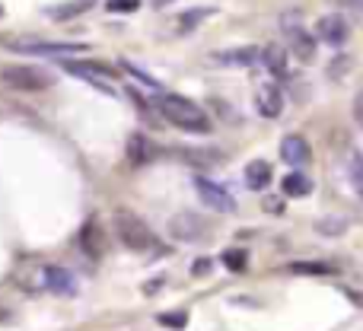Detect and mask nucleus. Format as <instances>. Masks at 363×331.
<instances>
[{
	"mask_svg": "<svg viewBox=\"0 0 363 331\" xmlns=\"http://www.w3.org/2000/svg\"><path fill=\"white\" fill-rule=\"evenodd\" d=\"M157 108L172 128H179V131H188V134H211L213 131V121H211V115L204 112V106L185 99V96H176V93L160 96Z\"/></svg>",
	"mask_w": 363,
	"mask_h": 331,
	"instance_id": "f257e3e1",
	"label": "nucleus"
},
{
	"mask_svg": "<svg viewBox=\"0 0 363 331\" xmlns=\"http://www.w3.org/2000/svg\"><path fill=\"white\" fill-rule=\"evenodd\" d=\"M112 223H115V236H118V242L125 245V249H131V252H153L160 245L157 236H153V230L138 217V213L115 211Z\"/></svg>",
	"mask_w": 363,
	"mask_h": 331,
	"instance_id": "f03ea898",
	"label": "nucleus"
},
{
	"mask_svg": "<svg viewBox=\"0 0 363 331\" xmlns=\"http://www.w3.org/2000/svg\"><path fill=\"white\" fill-rule=\"evenodd\" d=\"M0 80H4V86L19 89V93H42L55 83L51 74H45L42 67H32V64H6V67H0Z\"/></svg>",
	"mask_w": 363,
	"mask_h": 331,
	"instance_id": "7ed1b4c3",
	"label": "nucleus"
},
{
	"mask_svg": "<svg viewBox=\"0 0 363 331\" xmlns=\"http://www.w3.org/2000/svg\"><path fill=\"white\" fill-rule=\"evenodd\" d=\"M4 48L16 51V55H48V57H61V55H83L86 45L83 42H48V38H4Z\"/></svg>",
	"mask_w": 363,
	"mask_h": 331,
	"instance_id": "20e7f679",
	"label": "nucleus"
},
{
	"mask_svg": "<svg viewBox=\"0 0 363 331\" xmlns=\"http://www.w3.org/2000/svg\"><path fill=\"white\" fill-rule=\"evenodd\" d=\"M194 191H198V198L204 201L207 207H213V211H223V213L236 211V198H233V194L226 191L223 185L204 179V175H198V179H194Z\"/></svg>",
	"mask_w": 363,
	"mask_h": 331,
	"instance_id": "39448f33",
	"label": "nucleus"
},
{
	"mask_svg": "<svg viewBox=\"0 0 363 331\" xmlns=\"http://www.w3.org/2000/svg\"><path fill=\"white\" fill-rule=\"evenodd\" d=\"M207 230H211V223H207L204 217H198V213H176V217L169 220V232L172 239H179V242H198V239L207 236Z\"/></svg>",
	"mask_w": 363,
	"mask_h": 331,
	"instance_id": "423d86ee",
	"label": "nucleus"
},
{
	"mask_svg": "<svg viewBox=\"0 0 363 331\" xmlns=\"http://www.w3.org/2000/svg\"><path fill=\"white\" fill-rule=\"evenodd\" d=\"M211 61L220 64V67H255V64H262V51L258 48H226V51H213Z\"/></svg>",
	"mask_w": 363,
	"mask_h": 331,
	"instance_id": "0eeeda50",
	"label": "nucleus"
},
{
	"mask_svg": "<svg viewBox=\"0 0 363 331\" xmlns=\"http://www.w3.org/2000/svg\"><path fill=\"white\" fill-rule=\"evenodd\" d=\"M42 284H45V290H51V293H57V296H74L77 293L74 274H70L67 268H57V264H48V268L42 271Z\"/></svg>",
	"mask_w": 363,
	"mask_h": 331,
	"instance_id": "6e6552de",
	"label": "nucleus"
},
{
	"mask_svg": "<svg viewBox=\"0 0 363 331\" xmlns=\"http://www.w3.org/2000/svg\"><path fill=\"white\" fill-rule=\"evenodd\" d=\"M315 35L322 38L325 45H345L347 42V23L338 16V13H332V16H322L319 23H315Z\"/></svg>",
	"mask_w": 363,
	"mask_h": 331,
	"instance_id": "1a4fd4ad",
	"label": "nucleus"
},
{
	"mask_svg": "<svg viewBox=\"0 0 363 331\" xmlns=\"http://www.w3.org/2000/svg\"><path fill=\"white\" fill-rule=\"evenodd\" d=\"M64 70L74 77H83L86 83H102V80H112L115 70L106 67V64H96V61H64Z\"/></svg>",
	"mask_w": 363,
	"mask_h": 331,
	"instance_id": "9d476101",
	"label": "nucleus"
},
{
	"mask_svg": "<svg viewBox=\"0 0 363 331\" xmlns=\"http://www.w3.org/2000/svg\"><path fill=\"white\" fill-rule=\"evenodd\" d=\"M309 157H313V150H309V140L306 138L290 134V138L281 140V159L287 166H303V163H309Z\"/></svg>",
	"mask_w": 363,
	"mask_h": 331,
	"instance_id": "9b49d317",
	"label": "nucleus"
},
{
	"mask_svg": "<svg viewBox=\"0 0 363 331\" xmlns=\"http://www.w3.org/2000/svg\"><path fill=\"white\" fill-rule=\"evenodd\" d=\"M287 42H290V51H294L300 61H313L315 57V38L309 35L303 26H287Z\"/></svg>",
	"mask_w": 363,
	"mask_h": 331,
	"instance_id": "f8f14e48",
	"label": "nucleus"
},
{
	"mask_svg": "<svg viewBox=\"0 0 363 331\" xmlns=\"http://www.w3.org/2000/svg\"><path fill=\"white\" fill-rule=\"evenodd\" d=\"M255 106H258V115H264V118H277V115L284 112V96H281V89H277L274 83L262 86V89H258V96H255Z\"/></svg>",
	"mask_w": 363,
	"mask_h": 331,
	"instance_id": "ddd939ff",
	"label": "nucleus"
},
{
	"mask_svg": "<svg viewBox=\"0 0 363 331\" xmlns=\"http://www.w3.org/2000/svg\"><path fill=\"white\" fill-rule=\"evenodd\" d=\"M271 179H274V172H271V163H264V159H252V163L245 166V185H249L252 191L268 188Z\"/></svg>",
	"mask_w": 363,
	"mask_h": 331,
	"instance_id": "4468645a",
	"label": "nucleus"
},
{
	"mask_svg": "<svg viewBox=\"0 0 363 331\" xmlns=\"http://www.w3.org/2000/svg\"><path fill=\"white\" fill-rule=\"evenodd\" d=\"M96 6V0H67V4H57V6H51L48 10V16L51 19H74V16H80V13H86V10H93Z\"/></svg>",
	"mask_w": 363,
	"mask_h": 331,
	"instance_id": "2eb2a0df",
	"label": "nucleus"
},
{
	"mask_svg": "<svg viewBox=\"0 0 363 331\" xmlns=\"http://www.w3.org/2000/svg\"><path fill=\"white\" fill-rule=\"evenodd\" d=\"M262 64L274 77H287V51L277 48V45H268V48L262 51Z\"/></svg>",
	"mask_w": 363,
	"mask_h": 331,
	"instance_id": "dca6fc26",
	"label": "nucleus"
},
{
	"mask_svg": "<svg viewBox=\"0 0 363 331\" xmlns=\"http://www.w3.org/2000/svg\"><path fill=\"white\" fill-rule=\"evenodd\" d=\"M150 153H153V144L144 138V134H131V138H128V159H131L134 166L147 163Z\"/></svg>",
	"mask_w": 363,
	"mask_h": 331,
	"instance_id": "f3484780",
	"label": "nucleus"
},
{
	"mask_svg": "<svg viewBox=\"0 0 363 331\" xmlns=\"http://www.w3.org/2000/svg\"><path fill=\"white\" fill-rule=\"evenodd\" d=\"M281 188H284V194H287V198H306V194L313 191V181H309L303 172H290L287 179L281 181Z\"/></svg>",
	"mask_w": 363,
	"mask_h": 331,
	"instance_id": "a211bd4d",
	"label": "nucleus"
},
{
	"mask_svg": "<svg viewBox=\"0 0 363 331\" xmlns=\"http://www.w3.org/2000/svg\"><path fill=\"white\" fill-rule=\"evenodd\" d=\"M347 179H351V188L363 198V153H351L347 157Z\"/></svg>",
	"mask_w": 363,
	"mask_h": 331,
	"instance_id": "6ab92c4d",
	"label": "nucleus"
},
{
	"mask_svg": "<svg viewBox=\"0 0 363 331\" xmlns=\"http://www.w3.org/2000/svg\"><path fill=\"white\" fill-rule=\"evenodd\" d=\"M290 271H296V274H332V264H309V262H296L290 264Z\"/></svg>",
	"mask_w": 363,
	"mask_h": 331,
	"instance_id": "aec40b11",
	"label": "nucleus"
},
{
	"mask_svg": "<svg viewBox=\"0 0 363 331\" xmlns=\"http://www.w3.org/2000/svg\"><path fill=\"white\" fill-rule=\"evenodd\" d=\"M211 13H213V10H188L185 16L179 19V23H182V29L188 32V29H191L194 23H201V19H207V16H211Z\"/></svg>",
	"mask_w": 363,
	"mask_h": 331,
	"instance_id": "412c9836",
	"label": "nucleus"
},
{
	"mask_svg": "<svg viewBox=\"0 0 363 331\" xmlns=\"http://www.w3.org/2000/svg\"><path fill=\"white\" fill-rule=\"evenodd\" d=\"M223 264L230 271H242L245 268V255L239 249H233V252H226V255H223Z\"/></svg>",
	"mask_w": 363,
	"mask_h": 331,
	"instance_id": "4be33fe9",
	"label": "nucleus"
},
{
	"mask_svg": "<svg viewBox=\"0 0 363 331\" xmlns=\"http://www.w3.org/2000/svg\"><path fill=\"white\" fill-rule=\"evenodd\" d=\"M108 10L118 13V10H138V0H108Z\"/></svg>",
	"mask_w": 363,
	"mask_h": 331,
	"instance_id": "5701e85b",
	"label": "nucleus"
},
{
	"mask_svg": "<svg viewBox=\"0 0 363 331\" xmlns=\"http://www.w3.org/2000/svg\"><path fill=\"white\" fill-rule=\"evenodd\" d=\"M354 121L363 128V93H357V99H354Z\"/></svg>",
	"mask_w": 363,
	"mask_h": 331,
	"instance_id": "b1692460",
	"label": "nucleus"
},
{
	"mask_svg": "<svg viewBox=\"0 0 363 331\" xmlns=\"http://www.w3.org/2000/svg\"><path fill=\"white\" fill-rule=\"evenodd\" d=\"M160 322H163V325H176V328H182V325H185V315H163Z\"/></svg>",
	"mask_w": 363,
	"mask_h": 331,
	"instance_id": "393cba45",
	"label": "nucleus"
},
{
	"mask_svg": "<svg viewBox=\"0 0 363 331\" xmlns=\"http://www.w3.org/2000/svg\"><path fill=\"white\" fill-rule=\"evenodd\" d=\"M211 271V262H194L191 264V274H207Z\"/></svg>",
	"mask_w": 363,
	"mask_h": 331,
	"instance_id": "a878e982",
	"label": "nucleus"
},
{
	"mask_svg": "<svg viewBox=\"0 0 363 331\" xmlns=\"http://www.w3.org/2000/svg\"><path fill=\"white\" fill-rule=\"evenodd\" d=\"M169 4H176V0H153V6H169Z\"/></svg>",
	"mask_w": 363,
	"mask_h": 331,
	"instance_id": "bb28decb",
	"label": "nucleus"
},
{
	"mask_svg": "<svg viewBox=\"0 0 363 331\" xmlns=\"http://www.w3.org/2000/svg\"><path fill=\"white\" fill-rule=\"evenodd\" d=\"M332 4H351V0H332Z\"/></svg>",
	"mask_w": 363,
	"mask_h": 331,
	"instance_id": "cd10ccee",
	"label": "nucleus"
}]
</instances>
